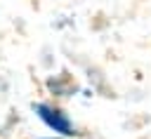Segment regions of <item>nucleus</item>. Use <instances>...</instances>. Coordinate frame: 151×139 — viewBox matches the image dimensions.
I'll return each instance as SVG.
<instances>
[{"mask_svg": "<svg viewBox=\"0 0 151 139\" xmlns=\"http://www.w3.org/2000/svg\"><path fill=\"white\" fill-rule=\"evenodd\" d=\"M33 108L38 111L40 120H42L50 130L61 132V134H73V123H71V120H68V115H66V113H61L59 108H52V106H47V104H35Z\"/></svg>", "mask_w": 151, "mask_h": 139, "instance_id": "obj_1", "label": "nucleus"}]
</instances>
